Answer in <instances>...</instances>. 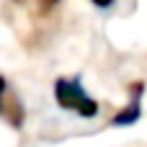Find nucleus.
Listing matches in <instances>:
<instances>
[{"label":"nucleus","mask_w":147,"mask_h":147,"mask_svg":"<svg viewBox=\"0 0 147 147\" xmlns=\"http://www.w3.org/2000/svg\"><path fill=\"white\" fill-rule=\"evenodd\" d=\"M54 98L65 111H75L83 119H96L98 116V103L85 93L78 78H59L54 83Z\"/></svg>","instance_id":"obj_1"},{"label":"nucleus","mask_w":147,"mask_h":147,"mask_svg":"<svg viewBox=\"0 0 147 147\" xmlns=\"http://www.w3.org/2000/svg\"><path fill=\"white\" fill-rule=\"evenodd\" d=\"M140 101H142V83H137V85L132 88V103H129L127 109H121V111H119V114L111 119V124H116V127H127V124H134V121L140 119V111H142Z\"/></svg>","instance_id":"obj_2"},{"label":"nucleus","mask_w":147,"mask_h":147,"mask_svg":"<svg viewBox=\"0 0 147 147\" xmlns=\"http://www.w3.org/2000/svg\"><path fill=\"white\" fill-rule=\"evenodd\" d=\"M16 3H21V5H26V8H31L34 13H49L59 0H16Z\"/></svg>","instance_id":"obj_3"},{"label":"nucleus","mask_w":147,"mask_h":147,"mask_svg":"<svg viewBox=\"0 0 147 147\" xmlns=\"http://www.w3.org/2000/svg\"><path fill=\"white\" fill-rule=\"evenodd\" d=\"M5 90H8V85H5V78H0V106H3V101H5Z\"/></svg>","instance_id":"obj_4"},{"label":"nucleus","mask_w":147,"mask_h":147,"mask_svg":"<svg viewBox=\"0 0 147 147\" xmlns=\"http://www.w3.org/2000/svg\"><path fill=\"white\" fill-rule=\"evenodd\" d=\"M93 3H96V5H98V8H109V5H111V3H114V0H93Z\"/></svg>","instance_id":"obj_5"}]
</instances>
